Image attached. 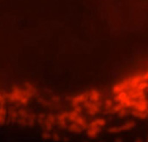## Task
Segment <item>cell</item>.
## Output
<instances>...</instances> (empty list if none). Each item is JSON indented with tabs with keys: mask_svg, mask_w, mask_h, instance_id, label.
I'll list each match as a JSON object with an SVG mask.
<instances>
[{
	"mask_svg": "<svg viewBox=\"0 0 148 142\" xmlns=\"http://www.w3.org/2000/svg\"><path fill=\"white\" fill-rule=\"evenodd\" d=\"M106 124V120L103 118H96L92 121L90 124H88L87 135L88 138L94 139L96 138L101 131V129L104 127Z\"/></svg>",
	"mask_w": 148,
	"mask_h": 142,
	"instance_id": "6da1fadb",
	"label": "cell"
},
{
	"mask_svg": "<svg viewBox=\"0 0 148 142\" xmlns=\"http://www.w3.org/2000/svg\"><path fill=\"white\" fill-rule=\"evenodd\" d=\"M84 105L86 107V113L88 115H95L99 113L101 110L100 102H94L90 101L85 103Z\"/></svg>",
	"mask_w": 148,
	"mask_h": 142,
	"instance_id": "7a4b0ae2",
	"label": "cell"
},
{
	"mask_svg": "<svg viewBox=\"0 0 148 142\" xmlns=\"http://www.w3.org/2000/svg\"><path fill=\"white\" fill-rule=\"evenodd\" d=\"M134 110H136L140 112H147L148 110V101L146 98L144 99L138 100L136 102V104L133 106Z\"/></svg>",
	"mask_w": 148,
	"mask_h": 142,
	"instance_id": "3957f363",
	"label": "cell"
},
{
	"mask_svg": "<svg viewBox=\"0 0 148 142\" xmlns=\"http://www.w3.org/2000/svg\"><path fill=\"white\" fill-rule=\"evenodd\" d=\"M90 100L94 102H100L101 100V94L99 90H90Z\"/></svg>",
	"mask_w": 148,
	"mask_h": 142,
	"instance_id": "277c9868",
	"label": "cell"
},
{
	"mask_svg": "<svg viewBox=\"0 0 148 142\" xmlns=\"http://www.w3.org/2000/svg\"><path fill=\"white\" fill-rule=\"evenodd\" d=\"M136 126V122L133 120L127 121V122H125L123 125L121 126V130H124V131H127V130H131L133 127Z\"/></svg>",
	"mask_w": 148,
	"mask_h": 142,
	"instance_id": "5b68a950",
	"label": "cell"
},
{
	"mask_svg": "<svg viewBox=\"0 0 148 142\" xmlns=\"http://www.w3.org/2000/svg\"><path fill=\"white\" fill-rule=\"evenodd\" d=\"M121 131H122L121 127H112L108 130V132L110 133H118Z\"/></svg>",
	"mask_w": 148,
	"mask_h": 142,
	"instance_id": "8992f818",
	"label": "cell"
},
{
	"mask_svg": "<svg viewBox=\"0 0 148 142\" xmlns=\"http://www.w3.org/2000/svg\"><path fill=\"white\" fill-rule=\"evenodd\" d=\"M51 137L56 141H58L60 139V136H59V135L58 133H53L52 135H51Z\"/></svg>",
	"mask_w": 148,
	"mask_h": 142,
	"instance_id": "52a82bcc",
	"label": "cell"
},
{
	"mask_svg": "<svg viewBox=\"0 0 148 142\" xmlns=\"http://www.w3.org/2000/svg\"><path fill=\"white\" fill-rule=\"evenodd\" d=\"M51 137V135H50V133H49L47 131V132H44V134L42 135V138H43V139H50Z\"/></svg>",
	"mask_w": 148,
	"mask_h": 142,
	"instance_id": "ba28073f",
	"label": "cell"
},
{
	"mask_svg": "<svg viewBox=\"0 0 148 142\" xmlns=\"http://www.w3.org/2000/svg\"><path fill=\"white\" fill-rule=\"evenodd\" d=\"M147 141H148V139H147Z\"/></svg>",
	"mask_w": 148,
	"mask_h": 142,
	"instance_id": "9c48e42d",
	"label": "cell"
},
{
	"mask_svg": "<svg viewBox=\"0 0 148 142\" xmlns=\"http://www.w3.org/2000/svg\"><path fill=\"white\" fill-rule=\"evenodd\" d=\"M147 89H148V87H147Z\"/></svg>",
	"mask_w": 148,
	"mask_h": 142,
	"instance_id": "30bf717a",
	"label": "cell"
}]
</instances>
